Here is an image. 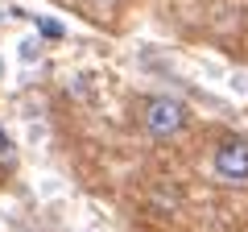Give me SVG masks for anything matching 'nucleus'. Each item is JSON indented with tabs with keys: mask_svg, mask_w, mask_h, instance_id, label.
<instances>
[{
	"mask_svg": "<svg viewBox=\"0 0 248 232\" xmlns=\"http://www.w3.org/2000/svg\"><path fill=\"white\" fill-rule=\"evenodd\" d=\"M211 170H215V179L244 187L248 182V137L244 133H223L211 149Z\"/></svg>",
	"mask_w": 248,
	"mask_h": 232,
	"instance_id": "2",
	"label": "nucleus"
},
{
	"mask_svg": "<svg viewBox=\"0 0 248 232\" xmlns=\"http://www.w3.org/2000/svg\"><path fill=\"white\" fill-rule=\"evenodd\" d=\"M91 4H95L99 13H104V9H108V13H116V4H120V0H91Z\"/></svg>",
	"mask_w": 248,
	"mask_h": 232,
	"instance_id": "4",
	"label": "nucleus"
},
{
	"mask_svg": "<svg viewBox=\"0 0 248 232\" xmlns=\"http://www.w3.org/2000/svg\"><path fill=\"white\" fill-rule=\"evenodd\" d=\"M0 166H4V170L17 166V145H13V137H9L4 125H0Z\"/></svg>",
	"mask_w": 248,
	"mask_h": 232,
	"instance_id": "3",
	"label": "nucleus"
},
{
	"mask_svg": "<svg viewBox=\"0 0 248 232\" xmlns=\"http://www.w3.org/2000/svg\"><path fill=\"white\" fill-rule=\"evenodd\" d=\"M137 125L149 141L166 145V141H178L186 129L195 125V116L186 108V99L178 96H145L141 99V112H137Z\"/></svg>",
	"mask_w": 248,
	"mask_h": 232,
	"instance_id": "1",
	"label": "nucleus"
}]
</instances>
